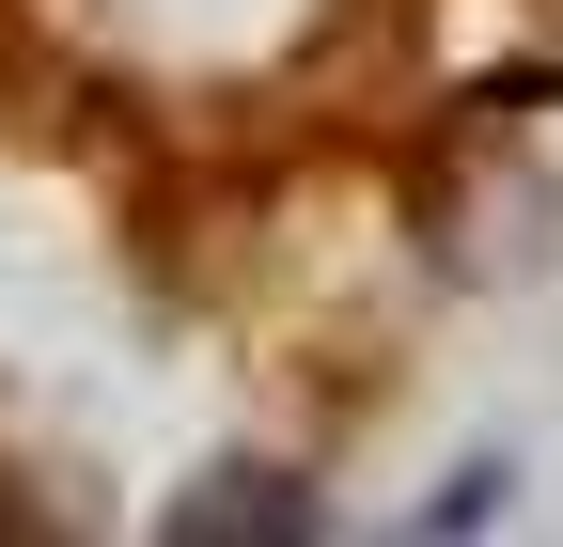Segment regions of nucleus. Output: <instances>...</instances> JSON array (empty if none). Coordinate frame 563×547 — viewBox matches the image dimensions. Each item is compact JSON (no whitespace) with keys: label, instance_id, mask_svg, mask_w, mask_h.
<instances>
[{"label":"nucleus","instance_id":"obj_1","mask_svg":"<svg viewBox=\"0 0 563 547\" xmlns=\"http://www.w3.org/2000/svg\"><path fill=\"white\" fill-rule=\"evenodd\" d=\"M188 532H313V501H266V469H220V501H188Z\"/></svg>","mask_w":563,"mask_h":547},{"label":"nucleus","instance_id":"obj_2","mask_svg":"<svg viewBox=\"0 0 563 547\" xmlns=\"http://www.w3.org/2000/svg\"><path fill=\"white\" fill-rule=\"evenodd\" d=\"M485 516H501V469H454V485L422 501V532H485Z\"/></svg>","mask_w":563,"mask_h":547}]
</instances>
